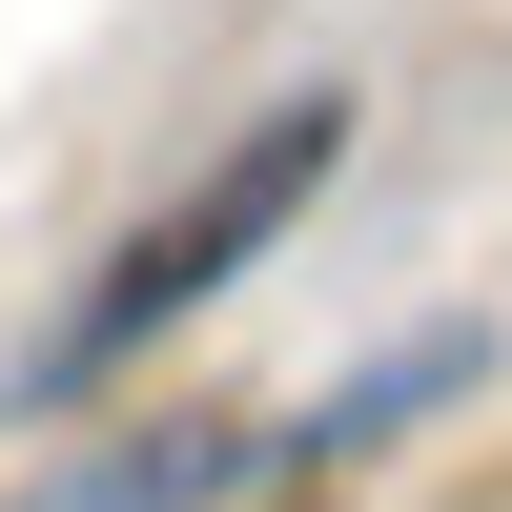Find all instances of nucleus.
<instances>
[{"label": "nucleus", "mask_w": 512, "mask_h": 512, "mask_svg": "<svg viewBox=\"0 0 512 512\" xmlns=\"http://www.w3.org/2000/svg\"><path fill=\"white\" fill-rule=\"evenodd\" d=\"M246 492H287V410H82L0 472V512H246Z\"/></svg>", "instance_id": "nucleus-2"}, {"label": "nucleus", "mask_w": 512, "mask_h": 512, "mask_svg": "<svg viewBox=\"0 0 512 512\" xmlns=\"http://www.w3.org/2000/svg\"><path fill=\"white\" fill-rule=\"evenodd\" d=\"M349 123H369L349 82H287V103H246L226 144H205L185 185H164L144 226H123L103 267H82L62 308L21 328V369H0V410H82V390H123V369H144L164 328H205V308H226V287L267 267V246L308 226L328 185H349Z\"/></svg>", "instance_id": "nucleus-1"}, {"label": "nucleus", "mask_w": 512, "mask_h": 512, "mask_svg": "<svg viewBox=\"0 0 512 512\" xmlns=\"http://www.w3.org/2000/svg\"><path fill=\"white\" fill-rule=\"evenodd\" d=\"M492 390V328H390L369 369H328L308 410H287V472H369L390 431H431V410H472Z\"/></svg>", "instance_id": "nucleus-3"}]
</instances>
